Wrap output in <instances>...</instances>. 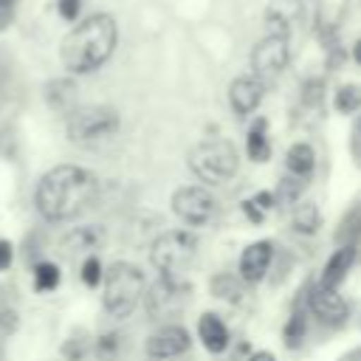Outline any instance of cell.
Returning a JSON list of instances; mask_svg holds the SVG:
<instances>
[{
    "label": "cell",
    "mask_w": 361,
    "mask_h": 361,
    "mask_svg": "<svg viewBox=\"0 0 361 361\" xmlns=\"http://www.w3.org/2000/svg\"><path fill=\"white\" fill-rule=\"evenodd\" d=\"M355 133H358V135H361V118H358V121H355Z\"/></svg>",
    "instance_id": "38"
},
{
    "label": "cell",
    "mask_w": 361,
    "mask_h": 361,
    "mask_svg": "<svg viewBox=\"0 0 361 361\" xmlns=\"http://www.w3.org/2000/svg\"><path fill=\"white\" fill-rule=\"evenodd\" d=\"M265 127H268L265 118H257V121L251 124V130H248V138H245L248 158L257 161V164L268 161V155H271V144H268V138H265Z\"/></svg>",
    "instance_id": "19"
},
{
    "label": "cell",
    "mask_w": 361,
    "mask_h": 361,
    "mask_svg": "<svg viewBox=\"0 0 361 361\" xmlns=\"http://www.w3.org/2000/svg\"><path fill=\"white\" fill-rule=\"evenodd\" d=\"M99 192V180L90 169L76 164H56L37 180L34 189V206L42 220L48 223H65L82 214Z\"/></svg>",
    "instance_id": "1"
},
{
    "label": "cell",
    "mask_w": 361,
    "mask_h": 361,
    "mask_svg": "<svg viewBox=\"0 0 361 361\" xmlns=\"http://www.w3.org/2000/svg\"><path fill=\"white\" fill-rule=\"evenodd\" d=\"M116 353H118V336H116V333L99 336V341H96V355H99V361H110Z\"/></svg>",
    "instance_id": "28"
},
{
    "label": "cell",
    "mask_w": 361,
    "mask_h": 361,
    "mask_svg": "<svg viewBox=\"0 0 361 361\" xmlns=\"http://www.w3.org/2000/svg\"><path fill=\"white\" fill-rule=\"evenodd\" d=\"M248 361H276V358H274V353H268V350H259V353H254Z\"/></svg>",
    "instance_id": "34"
},
{
    "label": "cell",
    "mask_w": 361,
    "mask_h": 361,
    "mask_svg": "<svg viewBox=\"0 0 361 361\" xmlns=\"http://www.w3.org/2000/svg\"><path fill=\"white\" fill-rule=\"evenodd\" d=\"M11 262H14V243L6 240V237H0V274L8 271Z\"/></svg>",
    "instance_id": "31"
},
{
    "label": "cell",
    "mask_w": 361,
    "mask_h": 361,
    "mask_svg": "<svg viewBox=\"0 0 361 361\" xmlns=\"http://www.w3.org/2000/svg\"><path fill=\"white\" fill-rule=\"evenodd\" d=\"M243 212H245V217H248L251 223H262V217H265V214L257 209V203H254L251 197H248V200H243Z\"/></svg>",
    "instance_id": "33"
},
{
    "label": "cell",
    "mask_w": 361,
    "mask_h": 361,
    "mask_svg": "<svg viewBox=\"0 0 361 361\" xmlns=\"http://www.w3.org/2000/svg\"><path fill=\"white\" fill-rule=\"evenodd\" d=\"M322 223V214L316 209V203H299L290 214V228L299 234H316Z\"/></svg>",
    "instance_id": "20"
},
{
    "label": "cell",
    "mask_w": 361,
    "mask_h": 361,
    "mask_svg": "<svg viewBox=\"0 0 361 361\" xmlns=\"http://www.w3.org/2000/svg\"><path fill=\"white\" fill-rule=\"evenodd\" d=\"M62 355H65L68 361H82V355H85V341H82V338H68V341L62 344Z\"/></svg>",
    "instance_id": "30"
},
{
    "label": "cell",
    "mask_w": 361,
    "mask_h": 361,
    "mask_svg": "<svg viewBox=\"0 0 361 361\" xmlns=\"http://www.w3.org/2000/svg\"><path fill=\"white\" fill-rule=\"evenodd\" d=\"M118 45V23L107 11L79 17L59 42V62L68 73L85 76L99 71Z\"/></svg>",
    "instance_id": "2"
},
{
    "label": "cell",
    "mask_w": 361,
    "mask_h": 361,
    "mask_svg": "<svg viewBox=\"0 0 361 361\" xmlns=\"http://www.w3.org/2000/svg\"><path fill=\"white\" fill-rule=\"evenodd\" d=\"M285 164L293 175H310L313 166H316V155H313L310 144H293V147H288Z\"/></svg>",
    "instance_id": "21"
},
{
    "label": "cell",
    "mask_w": 361,
    "mask_h": 361,
    "mask_svg": "<svg viewBox=\"0 0 361 361\" xmlns=\"http://www.w3.org/2000/svg\"><path fill=\"white\" fill-rule=\"evenodd\" d=\"M189 169L209 186H220L237 172V149L226 138H209L189 149Z\"/></svg>",
    "instance_id": "4"
},
{
    "label": "cell",
    "mask_w": 361,
    "mask_h": 361,
    "mask_svg": "<svg viewBox=\"0 0 361 361\" xmlns=\"http://www.w3.org/2000/svg\"><path fill=\"white\" fill-rule=\"evenodd\" d=\"M305 338V313H293L285 324V344L288 347H299Z\"/></svg>",
    "instance_id": "26"
},
{
    "label": "cell",
    "mask_w": 361,
    "mask_h": 361,
    "mask_svg": "<svg viewBox=\"0 0 361 361\" xmlns=\"http://www.w3.org/2000/svg\"><path fill=\"white\" fill-rule=\"evenodd\" d=\"M333 107L338 113H355L361 110V85H341L333 96Z\"/></svg>",
    "instance_id": "22"
},
{
    "label": "cell",
    "mask_w": 361,
    "mask_h": 361,
    "mask_svg": "<svg viewBox=\"0 0 361 361\" xmlns=\"http://www.w3.org/2000/svg\"><path fill=\"white\" fill-rule=\"evenodd\" d=\"M59 282H62V271H59L56 262H51V259H37V262L31 265V285H34L37 293H51V290L59 288Z\"/></svg>",
    "instance_id": "18"
},
{
    "label": "cell",
    "mask_w": 361,
    "mask_h": 361,
    "mask_svg": "<svg viewBox=\"0 0 361 361\" xmlns=\"http://www.w3.org/2000/svg\"><path fill=\"white\" fill-rule=\"evenodd\" d=\"M118 130V113L107 104H87V107H71L65 118L68 141L73 144H93L102 138H110Z\"/></svg>",
    "instance_id": "6"
},
{
    "label": "cell",
    "mask_w": 361,
    "mask_h": 361,
    "mask_svg": "<svg viewBox=\"0 0 361 361\" xmlns=\"http://www.w3.org/2000/svg\"><path fill=\"white\" fill-rule=\"evenodd\" d=\"M251 200H254V203H257V209H259V212L265 214L268 209H274V200H276V197H274L271 192H257V195H254Z\"/></svg>",
    "instance_id": "32"
},
{
    "label": "cell",
    "mask_w": 361,
    "mask_h": 361,
    "mask_svg": "<svg viewBox=\"0 0 361 361\" xmlns=\"http://www.w3.org/2000/svg\"><path fill=\"white\" fill-rule=\"evenodd\" d=\"M45 99H48V104H51L54 110H68V104L73 102V85H71L68 79H56V82L48 85Z\"/></svg>",
    "instance_id": "23"
},
{
    "label": "cell",
    "mask_w": 361,
    "mask_h": 361,
    "mask_svg": "<svg viewBox=\"0 0 361 361\" xmlns=\"http://www.w3.org/2000/svg\"><path fill=\"white\" fill-rule=\"evenodd\" d=\"M341 361H361V347H358V350H353V353H347Z\"/></svg>",
    "instance_id": "37"
},
{
    "label": "cell",
    "mask_w": 361,
    "mask_h": 361,
    "mask_svg": "<svg viewBox=\"0 0 361 361\" xmlns=\"http://www.w3.org/2000/svg\"><path fill=\"white\" fill-rule=\"evenodd\" d=\"M20 330V313L11 305H0V338H11Z\"/></svg>",
    "instance_id": "27"
},
{
    "label": "cell",
    "mask_w": 361,
    "mask_h": 361,
    "mask_svg": "<svg viewBox=\"0 0 361 361\" xmlns=\"http://www.w3.org/2000/svg\"><path fill=\"white\" fill-rule=\"evenodd\" d=\"M79 276H82V282H85L87 288H99V285H102V276H104L102 259H99L96 254H87V257L82 259V265H79Z\"/></svg>",
    "instance_id": "25"
},
{
    "label": "cell",
    "mask_w": 361,
    "mask_h": 361,
    "mask_svg": "<svg viewBox=\"0 0 361 361\" xmlns=\"http://www.w3.org/2000/svg\"><path fill=\"white\" fill-rule=\"evenodd\" d=\"M262 96H265V82L259 76H254V73H240L228 85V102H231V110L237 116L254 113L259 107Z\"/></svg>",
    "instance_id": "10"
},
{
    "label": "cell",
    "mask_w": 361,
    "mask_h": 361,
    "mask_svg": "<svg viewBox=\"0 0 361 361\" xmlns=\"http://www.w3.org/2000/svg\"><path fill=\"white\" fill-rule=\"evenodd\" d=\"M271 257H274V245L268 240H257L251 245L243 248L240 254V274L245 282H259L271 265Z\"/></svg>",
    "instance_id": "14"
},
{
    "label": "cell",
    "mask_w": 361,
    "mask_h": 361,
    "mask_svg": "<svg viewBox=\"0 0 361 361\" xmlns=\"http://www.w3.org/2000/svg\"><path fill=\"white\" fill-rule=\"evenodd\" d=\"M102 279H104V310L113 319H127L144 293V271L133 262L118 259L104 271Z\"/></svg>",
    "instance_id": "3"
},
{
    "label": "cell",
    "mask_w": 361,
    "mask_h": 361,
    "mask_svg": "<svg viewBox=\"0 0 361 361\" xmlns=\"http://www.w3.org/2000/svg\"><path fill=\"white\" fill-rule=\"evenodd\" d=\"M353 59L361 65V39H355V45H353Z\"/></svg>",
    "instance_id": "36"
},
{
    "label": "cell",
    "mask_w": 361,
    "mask_h": 361,
    "mask_svg": "<svg viewBox=\"0 0 361 361\" xmlns=\"http://www.w3.org/2000/svg\"><path fill=\"white\" fill-rule=\"evenodd\" d=\"M353 259H355V248H353V245H341V248L327 259V265H324V274H322L319 285H322V288H333V290H336V288L341 285V279L347 276V271H350Z\"/></svg>",
    "instance_id": "17"
},
{
    "label": "cell",
    "mask_w": 361,
    "mask_h": 361,
    "mask_svg": "<svg viewBox=\"0 0 361 361\" xmlns=\"http://www.w3.org/2000/svg\"><path fill=\"white\" fill-rule=\"evenodd\" d=\"M212 293H214L217 299L237 302V299H240V293H243V285H240L231 274H217V276L212 279Z\"/></svg>",
    "instance_id": "24"
},
{
    "label": "cell",
    "mask_w": 361,
    "mask_h": 361,
    "mask_svg": "<svg viewBox=\"0 0 361 361\" xmlns=\"http://www.w3.org/2000/svg\"><path fill=\"white\" fill-rule=\"evenodd\" d=\"M302 0H271L265 6V28L268 34H279V37H290L293 25L302 20Z\"/></svg>",
    "instance_id": "13"
},
{
    "label": "cell",
    "mask_w": 361,
    "mask_h": 361,
    "mask_svg": "<svg viewBox=\"0 0 361 361\" xmlns=\"http://www.w3.org/2000/svg\"><path fill=\"white\" fill-rule=\"evenodd\" d=\"M290 62V42L279 34H265L251 51V73L262 82L276 79Z\"/></svg>",
    "instance_id": "7"
},
{
    "label": "cell",
    "mask_w": 361,
    "mask_h": 361,
    "mask_svg": "<svg viewBox=\"0 0 361 361\" xmlns=\"http://www.w3.org/2000/svg\"><path fill=\"white\" fill-rule=\"evenodd\" d=\"M197 240L192 231H164L152 248H149V262L158 268L161 279H178L186 282V271L195 259Z\"/></svg>",
    "instance_id": "5"
},
{
    "label": "cell",
    "mask_w": 361,
    "mask_h": 361,
    "mask_svg": "<svg viewBox=\"0 0 361 361\" xmlns=\"http://www.w3.org/2000/svg\"><path fill=\"white\" fill-rule=\"evenodd\" d=\"M104 240V231L99 226H76L62 237V254L73 257V254H90L93 248H99V243Z\"/></svg>",
    "instance_id": "15"
},
{
    "label": "cell",
    "mask_w": 361,
    "mask_h": 361,
    "mask_svg": "<svg viewBox=\"0 0 361 361\" xmlns=\"http://www.w3.org/2000/svg\"><path fill=\"white\" fill-rule=\"evenodd\" d=\"M17 6V0H0V14H8Z\"/></svg>",
    "instance_id": "35"
},
{
    "label": "cell",
    "mask_w": 361,
    "mask_h": 361,
    "mask_svg": "<svg viewBox=\"0 0 361 361\" xmlns=\"http://www.w3.org/2000/svg\"><path fill=\"white\" fill-rule=\"evenodd\" d=\"M197 336H200V341H203V347L209 353H223L228 347V330H226V324L220 322L217 313H203L200 316Z\"/></svg>",
    "instance_id": "16"
},
{
    "label": "cell",
    "mask_w": 361,
    "mask_h": 361,
    "mask_svg": "<svg viewBox=\"0 0 361 361\" xmlns=\"http://www.w3.org/2000/svg\"><path fill=\"white\" fill-rule=\"evenodd\" d=\"M189 333H186V327H180V324H164L161 330H155L149 338H147V355L149 358H155V361H164V358H175V355H180V353H186L189 350Z\"/></svg>",
    "instance_id": "11"
},
{
    "label": "cell",
    "mask_w": 361,
    "mask_h": 361,
    "mask_svg": "<svg viewBox=\"0 0 361 361\" xmlns=\"http://www.w3.org/2000/svg\"><path fill=\"white\" fill-rule=\"evenodd\" d=\"M189 282H178V279H158L149 293H147V310L149 316H172L178 313L186 302H189Z\"/></svg>",
    "instance_id": "9"
},
{
    "label": "cell",
    "mask_w": 361,
    "mask_h": 361,
    "mask_svg": "<svg viewBox=\"0 0 361 361\" xmlns=\"http://www.w3.org/2000/svg\"><path fill=\"white\" fill-rule=\"evenodd\" d=\"M307 305H310V313L324 322V324H344L347 316H350V305L344 302L341 293H336L333 288H322L316 285L307 296Z\"/></svg>",
    "instance_id": "12"
},
{
    "label": "cell",
    "mask_w": 361,
    "mask_h": 361,
    "mask_svg": "<svg viewBox=\"0 0 361 361\" xmlns=\"http://www.w3.org/2000/svg\"><path fill=\"white\" fill-rule=\"evenodd\" d=\"M82 6H85V0H56V14L65 23H76L82 17Z\"/></svg>",
    "instance_id": "29"
},
{
    "label": "cell",
    "mask_w": 361,
    "mask_h": 361,
    "mask_svg": "<svg viewBox=\"0 0 361 361\" xmlns=\"http://www.w3.org/2000/svg\"><path fill=\"white\" fill-rule=\"evenodd\" d=\"M172 212L189 226H209L217 212V200L203 186H180L172 195Z\"/></svg>",
    "instance_id": "8"
}]
</instances>
